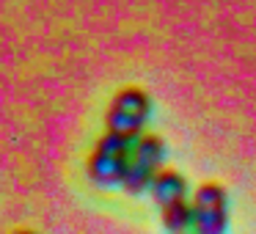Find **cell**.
<instances>
[{"mask_svg": "<svg viewBox=\"0 0 256 234\" xmlns=\"http://www.w3.org/2000/svg\"><path fill=\"white\" fill-rule=\"evenodd\" d=\"M162 226L171 234H193V206L190 201H179L162 210Z\"/></svg>", "mask_w": 256, "mask_h": 234, "instance_id": "obj_6", "label": "cell"}, {"mask_svg": "<svg viewBox=\"0 0 256 234\" xmlns=\"http://www.w3.org/2000/svg\"><path fill=\"white\" fill-rule=\"evenodd\" d=\"M149 193H152V198H154V204L160 206V210H166V206H171V204L188 201V179L179 171H174V168H162L154 176V182H152Z\"/></svg>", "mask_w": 256, "mask_h": 234, "instance_id": "obj_5", "label": "cell"}, {"mask_svg": "<svg viewBox=\"0 0 256 234\" xmlns=\"http://www.w3.org/2000/svg\"><path fill=\"white\" fill-rule=\"evenodd\" d=\"M14 234H36V232H30V228H17Z\"/></svg>", "mask_w": 256, "mask_h": 234, "instance_id": "obj_7", "label": "cell"}, {"mask_svg": "<svg viewBox=\"0 0 256 234\" xmlns=\"http://www.w3.org/2000/svg\"><path fill=\"white\" fill-rule=\"evenodd\" d=\"M193 234H226L228 228V193L220 182H204L193 198Z\"/></svg>", "mask_w": 256, "mask_h": 234, "instance_id": "obj_4", "label": "cell"}, {"mask_svg": "<svg viewBox=\"0 0 256 234\" xmlns=\"http://www.w3.org/2000/svg\"><path fill=\"white\" fill-rule=\"evenodd\" d=\"M162 160H166V144L162 138L152 132H144L132 144V160H130L127 176H124L122 188L130 196H140L144 190L152 188L154 176L162 171Z\"/></svg>", "mask_w": 256, "mask_h": 234, "instance_id": "obj_3", "label": "cell"}, {"mask_svg": "<svg viewBox=\"0 0 256 234\" xmlns=\"http://www.w3.org/2000/svg\"><path fill=\"white\" fill-rule=\"evenodd\" d=\"M132 144L122 135L105 132L94 144L88 154V179L100 188H122L124 176H127L130 160H132Z\"/></svg>", "mask_w": 256, "mask_h": 234, "instance_id": "obj_1", "label": "cell"}, {"mask_svg": "<svg viewBox=\"0 0 256 234\" xmlns=\"http://www.w3.org/2000/svg\"><path fill=\"white\" fill-rule=\"evenodd\" d=\"M149 116H152L149 94L138 86H127L110 100L105 113V124H108V132L122 135L127 140H138L144 135Z\"/></svg>", "mask_w": 256, "mask_h": 234, "instance_id": "obj_2", "label": "cell"}]
</instances>
